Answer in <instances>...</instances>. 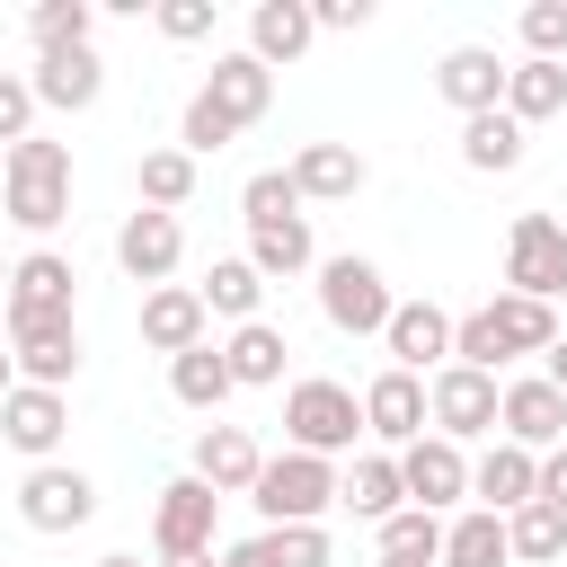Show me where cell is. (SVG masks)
Returning a JSON list of instances; mask_svg holds the SVG:
<instances>
[{
	"mask_svg": "<svg viewBox=\"0 0 567 567\" xmlns=\"http://www.w3.org/2000/svg\"><path fill=\"white\" fill-rule=\"evenodd\" d=\"M549 346H558V310L549 301H523V292H496V301H478V310L452 319V363L496 372V381H505V363L549 354Z\"/></svg>",
	"mask_w": 567,
	"mask_h": 567,
	"instance_id": "6da1fadb",
	"label": "cell"
},
{
	"mask_svg": "<svg viewBox=\"0 0 567 567\" xmlns=\"http://www.w3.org/2000/svg\"><path fill=\"white\" fill-rule=\"evenodd\" d=\"M0 213H9L27 239H53V230L71 221V142L27 133V142L9 151V195H0Z\"/></svg>",
	"mask_w": 567,
	"mask_h": 567,
	"instance_id": "7a4b0ae2",
	"label": "cell"
},
{
	"mask_svg": "<svg viewBox=\"0 0 567 567\" xmlns=\"http://www.w3.org/2000/svg\"><path fill=\"white\" fill-rule=\"evenodd\" d=\"M390 310H399V292H390V275L372 257H354V248L346 257H319V319L337 337H381Z\"/></svg>",
	"mask_w": 567,
	"mask_h": 567,
	"instance_id": "3957f363",
	"label": "cell"
},
{
	"mask_svg": "<svg viewBox=\"0 0 567 567\" xmlns=\"http://www.w3.org/2000/svg\"><path fill=\"white\" fill-rule=\"evenodd\" d=\"M284 434H292V452L337 461V452H354V434H363V399H354L346 381L310 372V381H292V390H284Z\"/></svg>",
	"mask_w": 567,
	"mask_h": 567,
	"instance_id": "277c9868",
	"label": "cell"
},
{
	"mask_svg": "<svg viewBox=\"0 0 567 567\" xmlns=\"http://www.w3.org/2000/svg\"><path fill=\"white\" fill-rule=\"evenodd\" d=\"M248 505L266 514V532H275V523H319V514L337 505V461H319V452H292V443H284V452L257 470Z\"/></svg>",
	"mask_w": 567,
	"mask_h": 567,
	"instance_id": "5b68a950",
	"label": "cell"
},
{
	"mask_svg": "<svg viewBox=\"0 0 567 567\" xmlns=\"http://www.w3.org/2000/svg\"><path fill=\"white\" fill-rule=\"evenodd\" d=\"M425 408H434V434L443 443H496V408H505V381L496 372H470V363H443L425 381Z\"/></svg>",
	"mask_w": 567,
	"mask_h": 567,
	"instance_id": "8992f818",
	"label": "cell"
},
{
	"mask_svg": "<svg viewBox=\"0 0 567 567\" xmlns=\"http://www.w3.org/2000/svg\"><path fill=\"white\" fill-rule=\"evenodd\" d=\"M505 292L558 310V292H567V221L558 213H514V230H505Z\"/></svg>",
	"mask_w": 567,
	"mask_h": 567,
	"instance_id": "52a82bcc",
	"label": "cell"
},
{
	"mask_svg": "<svg viewBox=\"0 0 567 567\" xmlns=\"http://www.w3.org/2000/svg\"><path fill=\"white\" fill-rule=\"evenodd\" d=\"M363 434H372V452H408V443H425V434H434L425 381L399 372V363H381V372L363 381Z\"/></svg>",
	"mask_w": 567,
	"mask_h": 567,
	"instance_id": "ba28073f",
	"label": "cell"
},
{
	"mask_svg": "<svg viewBox=\"0 0 567 567\" xmlns=\"http://www.w3.org/2000/svg\"><path fill=\"white\" fill-rule=\"evenodd\" d=\"M89 514H97V478H89V470H71V461H35V470L18 478V523H27V532L53 540V532H80Z\"/></svg>",
	"mask_w": 567,
	"mask_h": 567,
	"instance_id": "9c48e42d",
	"label": "cell"
},
{
	"mask_svg": "<svg viewBox=\"0 0 567 567\" xmlns=\"http://www.w3.org/2000/svg\"><path fill=\"white\" fill-rule=\"evenodd\" d=\"M71 301H80V275H71V257H62V248H27V257L9 266V292H0L9 328H44V319H71Z\"/></svg>",
	"mask_w": 567,
	"mask_h": 567,
	"instance_id": "30bf717a",
	"label": "cell"
},
{
	"mask_svg": "<svg viewBox=\"0 0 567 567\" xmlns=\"http://www.w3.org/2000/svg\"><path fill=\"white\" fill-rule=\"evenodd\" d=\"M213 523H221V496L186 470V478H168L159 505H151V549H159V558H213Z\"/></svg>",
	"mask_w": 567,
	"mask_h": 567,
	"instance_id": "8fae6325",
	"label": "cell"
},
{
	"mask_svg": "<svg viewBox=\"0 0 567 567\" xmlns=\"http://www.w3.org/2000/svg\"><path fill=\"white\" fill-rule=\"evenodd\" d=\"M381 354H390L399 372L434 381V372L452 363V310H443V301H399L390 328H381Z\"/></svg>",
	"mask_w": 567,
	"mask_h": 567,
	"instance_id": "7c38bea8",
	"label": "cell"
},
{
	"mask_svg": "<svg viewBox=\"0 0 567 567\" xmlns=\"http://www.w3.org/2000/svg\"><path fill=\"white\" fill-rule=\"evenodd\" d=\"M230 133H248L266 106H275V71L257 62V53H213V71H204V89H195Z\"/></svg>",
	"mask_w": 567,
	"mask_h": 567,
	"instance_id": "4fadbf2b",
	"label": "cell"
},
{
	"mask_svg": "<svg viewBox=\"0 0 567 567\" xmlns=\"http://www.w3.org/2000/svg\"><path fill=\"white\" fill-rule=\"evenodd\" d=\"M177 257H186V221H177V213H124V230H115V266H124L142 292H159V284L177 275Z\"/></svg>",
	"mask_w": 567,
	"mask_h": 567,
	"instance_id": "5bb4252c",
	"label": "cell"
},
{
	"mask_svg": "<svg viewBox=\"0 0 567 567\" xmlns=\"http://www.w3.org/2000/svg\"><path fill=\"white\" fill-rule=\"evenodd\" d=\"M142 346L151 354H195V346H213V310H204V292L195 284H159V292H142Z\"/></svg>",
	"mask_w": 567,
	"mask_h": 567,
	"instance_id": "9a60e30c",
	"label": "cell"
},
{
	"mask_svg": "<svg viewBox=\"0 0 567 567\" xmlns=\"http://www.w3.org/2000/svg\"><path fill=\"white\" fill-rule=\"evenodd\" d=\"M62 434H71V399H62V390H35V381H18V390L0 399V443H9V452H27V461H53V452H62Z\"/></svg>",
	"mask_w": 567,
	"mask_h": 567,
	"instance_id": "2e32d148",
	"label": "cell"
},
{
	"mask_svg": "<svg viewBox=\"0 0 567 567\" xmlns=\"http://www.w3.org/2000/svg\"><path fill=\"white\" fill-rule=\"evenodd\" d=\"M35 106H53V115H89L97 97H106V62H97V44H62V53H35Z\"/></svg>",
	"mask_w": 567,
	"mask_h": 567,
	"instance_id": "e0dca14e",
	"label": "cell"
},
{
	"mask_svg": "<svg viewBox=\"0 0 567 567\" xmlns=\"http://www.w3.org/2000/svg\"><path fill=\"white\" fill-rule=\"evenodd\" d=\"M505 71H514V62H496V44H452V53L434 62V89H443V106H461V124H470V115H496V106H505Z\"/></svg>",
	"mask_w": 567,
	"mask_h": 567,
	"instance_id": "ac0fdd59",
	"label": "cell"
},
{
	"mask_svg": "<svg viewBox=\"0 0 567 567\" xmlns=\"http://www.w3.org/2000/svg\"><path fill=\"white\" fill-rule=\"evenodd\" d=\"M496 434H505V443H523V452H558V443H567V399H558L540 372H523V381H505Z\"/></svg>",
	"mask_w": 567,
	"mask_h": 567,
	"instance_id": "d6986e66",
	"label": "cell"
},
{
	"mask_svg": "<svg viewBox=\"0 0 567 567\" xmlns=\"http://www.w3.org/2000/svg\"><path fill=\"white\" fill-rule=\"evenodd\" d=\"M399 487H408V505L443 514V505H461V496H470V452H461V443H443V434H425V443H408V452H399Z\"/></svg>",
	"mask_w": 567,
	"mask_h": 567,
	"instance_id": "ffe728a7",
	"label": "cell"
},
{
	"mask_svg": "<svg viewBox=\"0 0 567 567\" xmlns=\"http://www.w3.org/2000/svg\"><path fill=\"white\" fill-rule=\"evenodd\" d=\"M470 496L487 505V514H523L532 496H540V452H523V443H487L478 461H470Z\"/></svg>",
	"mask_w": 567,
	"mask_h": 567,
	"instance_id": "44dd1931",
	"label": "cell"
},
{
	"mask_svg": "<svg viewBox=\"0 0 567 567\" xmlns=\"http://www.w3.org/2000/svg\"><path fill=\"white\" fill-rule=\"evenodd\" d=\"M186 470H195L213 496H248V487H257V470H266V452H257V434H248V425H204Z\"/></svg>",
	"mask_w": 567,
	"mask_h": 567,
	"instance_id": "7402d4cb",
	"label": "cell"
},
{
	"mask_svg": "<svg viewBox=\"0 0 567 567\" xmlns=\"http://www.w3.org/2000/svg\"><path fill=\"white\" fill-rule=\"evenodd\" d=\"M284 168H292L301 204H346V195H363V177H372L354 142H301V151H292Z\"/></svg>",
	"mask_w": 567,
	"mask_h": 567,
	"instance_id": "603a6c76",
	"label": "cell"
},
{
	"mask_svg": "<svg viewBox=\"0 0 567 567\" xmlns=\"http://www.w3.org/2000/svg\"><path fill=\"white\" fill-rule=\"evenodd\" d=\"M9 354H18V381H35V390H71V372H80V319L9 328Z\"/></svg>",
	"mask_w": 567,
	"mask_h": 567,
	"instance_id": "cb8c5ba5",
	"label": "cell"
},
{
	"mask_svg": "<svg viewBox=\"0 0 567 567\" xmlns=\"http://www.w3.org/2000/svg\"><path fill=\"white\" fill-rule=\"evenodd\" d=\"M310 35H319L310 0H257V9H248V53H257L266 71L301 62V53H310Z\"/></svg>",
	"mask_w": 567,
	"mask_h": 567,
	"instance_id": "d4e9b609",
	"label": "cell"
},
{
	"mask_svg": "<svg viewBox=\"0 0 567 567\" xmlns=\"http://www.w3.org/2000/svg\"><path fill=\"white\" fill-rule=\"evenodd\" d=\"M248 266H257L266 284L319 275V239H310V213H292V221H257V230H248Z\"/></svg>",
	"mask_w": 567,
	"mask_h": 567,
	"instance_id": "484cf974",
	"label": "cell"
},
{
	"mask_svg": "<svg viewBox=\"0 0 567 567\" xmlns=\"http://www.w3.org/2000/svg\"><path fill=\"white\" fill-rule=\"evenodd\" d=\"M328 558H337V549H328L319 523H275V532L221 549V567H328Z\"/></svg>",
	"mask_w": 567,
	"mask_h": 567,
	"instance_id": "4316f807",
	"label": "cell"
},
{
	"mask_svg": "<svg viewBox=\"0 0 567 567\" xmlns=\"http://www.w3.org/2000/svg\"><path fill=\"white\" fill-rule=\"evenodd\" d=\"M221 363H230V381H239V390H275V381H284V363H292V346H284V328H275V319H248V328H230V337H221Z\"/></svg>",
	"mask_w": 567,
	"mask_h": 567,
	"instance_id": "83f0119b",
	"label": "cell"
},
{
	"mask_svg": "<svg viewBox=\"0 0 567 567\" xmlns=\"http://www.w3.org/2000/svg\"><path fill=\"white\" fill-rule=\"evenodd\" d=\"M337 505H354L363 523H390L408 505L399 487V452H354V470H337Z\"/></svg>",
	"mask_w": 567,
	"mask_h": 567,
	"instance_id": "f1b7e54d",
	"label": "cell"
},
{
	"mask_svg": "<svg viewBox=\"0 0 567 567\" xmlns=\"http://www.w3.org/2000/svg\"><path fill=\"white\" fill-rule=\"evenodd\" d=\"M443 567H514L505 514H487V505H461V514L443 523Z\"/></svg>",
	"mask_w": 567,
	"mask_h": 567,
	"instance_id": "f546056e",
	"label": "cell"
},
{
	"mask_svg": "<svg viewBox=\"0 0 567 567\" xmlns=\"http://www.w3.org/2000/svg\"><path fill=\"white\" fill-rule=\"evenodd\" d=\"M505 115L532 133V124H549V115H567V62H514L505 71Z\"/></svg>",
	"mask_w": 567,
	"mask_h": 567,
	"instance_id": "4dcf8cb0",
	"label": "cell"
},
{
	"mask_svg": "<svg viewBox=\"0 0 567 567\" xmlns=\"http://www.w3.org/2000/svg\"><path fill=\"white\" fill-rule=\"evenodd\" d=\"M195 292H204V310H213V319H230V328H248V319H266V310H257V301H266V275H257L248 257H213Z\"/></svg>",
	"mask_w": 567,
	"mask_h": 567,
	"instance_id": "1f68e13d",
	"label": "cell"
},
{
	"mask_svg": "<svg viewBox=\"0 0 567 567\" xmlns=\"http://www.w3.org/2000/svg\"><path fill=\"white\" fill-rule=\"evenodd\" d=\"M461 168H478V177H505V168H523V124L496 106V115H470L461 124Z\"/></svg>",
	"mask_w": 567,
	"mask_h": 567,
	"instance_id": "d6a6232c",
	"label": "cell"
},
{
	"mask_svg": "<svg viewBox=\"0 0 567 567\" xmlns=\"http://www.w3.org/2000/svg\"><path fill=\"white\" fill-rule=\"evenodd\" d=\"M168 390H177V408H195V416H213L239 381H230V363H221V346H195V354H177L168 363Z\"/></svg>",
	"mask_w": 567,
	"mask_h": 567,
	"instance_id": "836d02e7",
	"label": "cell"
},
{
	"mask_svg": "<svg viewBox=\"0 0 567 567\" xmlns=\"http://www.w3.org/2000/svg\"><path fill=\"white\" fill-rule=\"evenodd\" d=\"M505 540H514V567H558L567 558V514L532 496L523 514H505Z\"/></svg>",
	"mask_w": 567,
	"mask_h": 567,
	"instance_id": "e575fe53",
	"label": "cell"
},
{
	"mask_svg": "<svg viewBox=\"0 0 567 567\" xmlns=\"http://www.w3.org/2000/svg\"><path fill=\"white\" fill-rule=\"evenodd\" d=\"M133 186H142V213H177V204L195 195V159H186L177 142H168V151H142V177H133Z\"/></svg>",
	"mask_w": 567,
	"mask_h": 567,
	"instance_id": "d590c367",
	"label": "cell"
},
{
	"mask_svg": "<svg viewBox=\"0 0 567 567\" xmlns=\"http://www.w3.org/2000/svg\"><path fill=\"white\" fill-rule=\"evenodd\" d=\"M89 27H97V0H35V9H27V35H35V53L89 44Z\"/></svg>",
	"mask_w": 567,
	"mask_h": 567,
	"instance_id": "8d00e7d4",
	"label": "cell"
},
{
	"mask_svg": "<svg viewBox=\"0 0 567 567\" xmlns=\"http://www.w3.org/2000/svg\"><path fill=\"white\" fill-rule=\"evenodd\" d=\"M381 558H425V567H443V514L399 505V514L381 523Z\"/></svg>",
	"mask_w": 567,
	"mask_h": 567,
	"instance_id": "74e56055",
	"label": "cell"
},
{
	"mask_svg": "<svg viewBox=\"0 0 567 567\" xmlns=\"http://www.w3.org/2000/svg\"><path fill=\"white\" fill-rule=\"evenodd\" d=\"M301 213V186H292V168H257L248 186H239V221L257 230V221H292Z\"/></svg>",
	"mask_w": 567,
	"mask_h": 567,
	"instance_id": "f35d334b",
	"label": "cell"
},
{
	"mask_svg": "<svg viewBox=\"0 0 567 567\" xmlns=\"http://www.w3.org/2000/svg\"><path fill=\"white\" fill-rule=\"evenodd\" d=\"M523 62H567V0L523 9Z\"/></svg>",
	"mask_w": 567,
	"mask_h": 567,
	"instance_id": "ab89813d",
	"label": "cell"
},
{
	"mask_svg": "<svg viewBox=\"0 0 567 567\" xmlns=\"http://www.w3.org/2000/svg\"><path fill=\"white\" fill-rule=\"evenodd\" d=\"M35 133V80L27 71H0V151H18Z\"/></svg>",
	"mask_w": 567,
	"mask_h": 567,
	"instance_id": "60d3db41",
	"label": "cell"
},
{
	"mask_svg": "<svg viewBox=\"0 0 567 567\" xmlns=\"http://www.w3.org/2000/svg\"><path fill=\"white\" fill-rule=\"evenodd\" d=\"M151 18H159V35H168V44H204L221 9H213V0H159Z\"/></svg>",
	"mask_w": 567,
	"mask_h": 567,
	"instance_id": "b9f144b4",
	"label": "cell"
},
{
	"mask_svg": "<svg viewBox=\"0 0 567 567\" xmlns=\"http://www.w3.org/2000/svg\"><path fill=\"white\" fill-rule=\"evenodd\" d=\"M310 18H319V35H354V27H372V0H310Z\"/></svg>",
	"mask_w": 567,
	"mask_h": 567,
	"instance_id": "7bdbcfd3",
	"label": "cell"
},
{
	"mask_svg": "<svg viewBox=\"0 0 567 567\" xmlns=\"http://www.w3.org/2000/svg\"><path fill=\"white\" fill-rule=\"evenodd\" d=\"M540 505H558V514H567V443H558V452H540Z\"/></svg>",
	"mask_w": 567,
	"mask_h": 567,
	"instance_id": "ee69618b",
	"label": "cell"
},
{
	"mask_svg": "<svg viewBox=\"0 0 567 567\" xmlns=\"http://www.w3.org/2000/svg\"><path fill=\"white\" fill-rule=\"evenodd\" d=\"M540 381H549V390H558V399H567V328H558V346H549V354H540Z\"/></svg>",
	"mask_w": 567,
	"mask_h": 567,
	"instance_id": "f6af8a7d",
	"label": "cell"
},
{
	"mask_svg": "<svg viewBox=\"0 0 567 567\" xmlns=\"http://www.w3.org/2000/svg\"><path fill=\"white\" fill-rule=\"evenodd\" d=\"M9 390H18V354L0 346V399H9Z\"/></svg>",
	"mask_w": 567,
	"mask_h": 567,
	"instance_id": "bcb514c9",
	"label": "cell"
},
{
	"mask_svg": "<svg viewBox=\"0 0 567 567\" xmlns=\"http://www.w3.org/2000/svg\"><path fill=\"white\" fill-rule=\"evenodd\" d=\"M97 567H142V558H133V549H106V558H97Z\"/></svg>",
	"mask_w": 567,
	"mask_h": 567,
	"instance_id": "7dc6e473",
	"label": "cell"
},
{
	"mask_svg": "<svg viewBox=\"0 0 567 567\" xmlns=\"http://www.w3.org/2000/svg\"><path fill=\"white\" fill-rule=\"evenodd\" d=\"M159 567H221V558H159Z\"/></svg>",
	"mask_w": 567,
	"mask_h": 567,
	"instance_id": "c3c4849f",
	"label": "cell"
},
{
	"mask_svg": "<svg viewBox=\"0 0 567 567\" xmlns=\"http://www.w3.org/2000/svg\"><path fill=\"white\" fill-rule=\"evenodd\" d=\"M372 567H425V558H372Z\"/></svg>",
	"mask_w": 567,
	"mask_h": 567,
	"instance_id": "681fc988",
	"label": "cell"
},
{
	"mask_svg": "<svg viewBox=\"0 0 567 567\" xmlns=\"http://www.w3.org/2000/svg\"><path fill=\"white\" fill-rule=\"evenodd\" d=\"M0 195H9V151H0Z\"/></svg>",
	"mask_w": 567,
	"mask_h": 567,
	"instance_id": "f907efd6",
	"label": "cell"
},
{
	"mask_svg": "<svg viewBox=\"0 0 567 567\" xmlns=\"http://www.w3.org/2000/svg\"><path fill=\"white\" fill-rule=\"evenodd\" d=\"M0 292H9V257H0Z\"/></svg>",
	"mask_w": 567,
	"mask_h": 567,
	"instance_id": "816d5d0a",
	"label": "cell"
}]
</instances>
